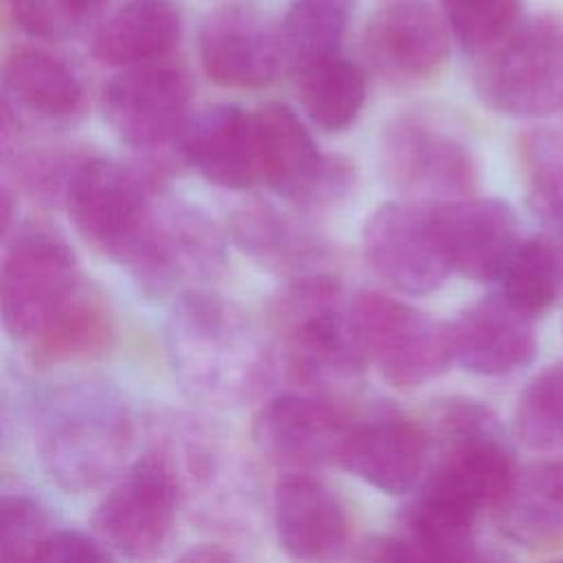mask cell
Listing matches in <instances>:
<instances>
[{
	"mask_svg": "<svg viewBox=\"0 0 563 563\" xmlns=\"http://www.w3.org/2000/svg\"><path fill=\"white\" fill-rule=\"evenodd\" d=\"M440 455L405 510V532L420 561L475 559V523L495 512L515 462L497 418L468 398L444 400L429 429Z\"/></svg>",
	"mask_w": 563,
	"mask_h": 563,
	"instance_id": "obj_1",
	"label": "cell"
},
{
	"mask_svg": "<svg viewBox=\"0 0 563 563\" xmlns=\"http://www.w3.org/2000/svg\"><path fill=\"white\" fill-rule=\"evenodd\" d=\"M165 347L180 389L213 409L255 400L273 376V354L262 332L238 303L205 288L174 297Z\"/></svg>",
	"mask_w": 563,
	"mask_h": 563,
	"instance_id": "obj_2",
	"label": "cell"
},
{
	"mask_svg": "<svg viewBox=\"0 0 563 563\" xmlns=\"http://www.w3.org/2000/svg\"><path fill=\"white\" fill-rule=\"evenodd\" d=\"M35 449L48 479L84 495L121 475L134 444L123 394L101 378H68L35 400Z\"/></svg>",
	"mask_w": 563,
	"mask_h": 563,
	"instance_id": "obj_3",
	"label": "cell"
},
{
	"mask_svg": "<svg viewBox=\"0 0 563 563\" xmlns=\"http://www.w3.org/2000/svg\"><path fill=\"white\" fill-rule=\"evenodd\" d=\"M266 317L297 385L325 394L361 380L367 361L352 336L343 290L332 275L319 271L292 277L271 297Z\"/></svg>",
	"mask_w": 563,
	"mask_h": 563,
	"instance_id": "obj_4",
	"label": "cell"
},
{
	"mask_svg": "<svg viewBox=\"0 0 563 563\" xmlns=\"http://www.w3.org/2000/svg\"><path fill=\"white\" fill-rule=\"evenodd\" d=\"M114 262L147 297L161 299L216 279L227 266V244L207 213L156 191L139 231Z\"/></svg>",
	"mask_w": 563,
	"mask_h": 563,
	"instance_id": "obj_5",
	"label": "cell"
},
{
	"mask_svg": "<svg viewBox=\"0 0 563 563\" xmlns=\"http://www.w3.org/2000/svg\"><path fill=\"white\" fill-rule=\"evenodd\" d=\"M477 57L473 86L488 108L521 119L548 117L563 108L561 13L521 22Z\"/></svg>",
	"mask_w": 563,
	"mask_h": 563,
	"instance_id": "obj_6",
	"label": "cell"
},
{
	"mask_svg": "<svg viewBox=\"0 0 563 563\" xmlns=\"http://www.w3.org/2000/svg\"><path fill=\"white\" fill-rule=\"evenodd\" d=\"M347 323L365 361L396 389L424 385L453 363L449 323L407 301L363 290L347 303Z\"/></svg>",
	"mask_w": 563,
	"mask_h": 563,
	"instance_id": "obj_7",
	"label": "cell"
},
{
	"mask_svg": "<svg viewBox=\"0 0 563 563\" xmlns=\"http://www.w3.org/2000/svg\"><path fill=\"white\" fill-rule=\"evenodd\" d=\"M77 257L68 242L42 224L7 238L0 271V310L11 339L29 343L79 288Z\"/></svg>",
	"mask_w": 563,
	"mask_h": 563,
	"instance_id": "obj_8",
	"label": "cell"
},
{
	"mask_svg": "<svg viewBox=\"0 0 563 563\" xmlns=\"http://www.w3.org/2000/svg\"><path fill=\"white\" fill-rule=\"evenodd\" d=\"M253 114L262 183L273 191L301 209L334 207L354 191V163L347 156L321 152L288 106L266 103Z\"/></svg>",
	"mask_w": 563,
	"mask_h": 563,
	"instance_id": "obj_9",
	"label": "cell"
},
{
	"mask_svg": "<svg viewBox=\"0 0 563 563\" xmlns=\"http://www.w3.org/2000/svg\"><path fill=\"white\" fill-rule=\"evenodd\" d=\"M180 504L176 471L167 453L152 446L119 475L97 504L92 528L112 554L152 559L167 543Z\"/></svg>",
	"mask_w": 563,
	"mask_h": 563,
	"instance_id": "obj_10",
	"label": "cell"
},
{
	"mask_svg": "<svg viewBox=\"0 0 563 563\" xmlns=\"http://www.w3.org/2000/svg\"><path fill=\"white\" fill-rule=\"evenodd\" d=\"M387 183L409 200H455L471 196L477 169L460 136L422 112H402L385 123L378 143Z\"/></svg>",
	"mask_w": 563,
	"mask_h": 563,
	"instance_id": "obj_11",
	"label": "cell"
},
{
	"mask_svg": "<svg viewBox=\"0 0 563 563\" xmlns=\"http://www.w3.org/2000/svg\"><path fill=\"white\" fill-rule=\"evenodd\" d=\"M154 194L147 176L101 156L77 161L62 191L77 233L112 260L139 231Z\"/></svg>",
	"mask_w": 563,
	"mask_h": 563,
	"instance_id": "obj_12",
	"label": "cell"
},
{
	"mask_svg": "<svg viewBox=\"0 0 563 563\" xmlns=\"http://www.w3.org/2000/svg\"><path fill=\"white\" fill-rule=\"evenodd\" d=\"M189 77L169 64L128 66L101 90V114L132 150H158L178 141L189 121Z\"/></svg>",
	"mask_w": 563,
	"mask_h": 563,
	"instance_id": "obj_13",
	"label": "cell"
},
{
	"mask_svg": "<svg viewBox=\"0 0 563 563\" xmlns=\"http://www.w3.org/2000/svg\"><path fill=\"white\" fill-rule=\"evenodd\" d=\"M363 253L383 282L407 295L433 292L451 273L433 205L420 200L380 205L363 227Z\"/></svg>",
	"mask_w": 563,
	"mask_h": 563,
	"instance_id": "obj_14",
	"label": "cell"
},
{
	"mask_svg": "<svg viewBox=\"0 0 563 563\" xmlns=\"http://www.w3.org/2000/svg\"><path fill=\"white\" fill-rule=\"evenodd\" d=\"M356 422L319 394H279L253 418V442L268 460L292 468H319L343 462Z\"/></svg>",
	"mask_w": 563,
	"mask_h": 563,
	"instance_id": "obj_15",
	"label": "cell"
},
{
	"mask_svg": "<svg viewBox=\"0 0 563 563\" xmlns=\"http://www.w3.org/2000/svg\"><path fill=\"white\" fill-rule=\"evenodd\" d=\"M163 427L165 433L156 446L167 453L176 471L183 501L194 499L200 517H207L209 523L240 526L251 495L244 477L249 473L235 455L196 420L176 418L165 420Z\"/></svg>",
	"mask_w": 563,
	"mask_h": 563,
	"instance_id": "obj_16",
	"label": "cell"
},
{
	"mask_svg": "<svg viewBox=\"0 0 563 563\" xmlns=\"http://www.w3.org/2000/svg\"><path fill=\"white\" fill-rule=\"evenodd\" d=\"M198 55L207 77L224 88H264L286 68L279 26L242 7H222L205 15Z\"/></svg>",
	"mask_w": 563,
	"mask_h": 563,
	"instance_id": "obj_17",
	"label": "cell"
},
{
	"mask_svg": "<svg viewBox=\"0 0 563 563\" xmlns=\"http://www.w3.org/2000/svg\"><path fill=\"white\" fill-rule=\"evenodd\" d=\"M433 220L451 271L473 282H497L521 242L515 211L497 198L433 202Z\"/></svg>",
	"mask_w": 563,
	"mask_h": 563,
	"instance_id": "obj_18",
	"label": "cell"
},
{
	"mask_svg": "<svg viewBox=\"0 0 563 563\" xmlns=\"http://www.w3.org/2000/svg\"><path fill=\"white\" fill-rule=\"evenodd\" d=\"M365 57L394 84H418L433 77L446 62L449 35L433 9L420 2L383 7L365 26Z\"/></svg>",
	"mask_w": 563,
	"mask_h": 563,
	"instance_id": "obj_19",
	"label": "cell"
},
{
	"mask_svg": "<svg viewBox=\"0 0 563 563\" xmlns=\"http://www.w3.org/2000/svg\"><path fill=\"white\" fill-rule=\"evenodd\" d=\"M273 526L279 548L299 561L334 559L350 537L343 499L308 473H288L275 484Z\"/></svg>",
	"mask_w": 563,
	"mask_h": 563,
	"instance_id": "obj_20",
	"label": "cell"
},
{
	"mask_svg": "<svg viewBox=\"0 0 563 563\" xmlns=\"http://www.w3.org/2000/svg\"><path fill=\"white\" fill-rule=\"evenodd\" d=\"M532 319L501 292L473 301L449 323L453 361L482 376H501L528 365L537 350Z\"/></svg>",
	"mask_w": 563,
	"mask_h": 563,
	"instance_id": "obj_21",
	"label": "cell"
},
{
	"mask_svg": "<svg viewBox=\"0 0 563 563\" xmlns=\"http://www.w3.org/2000/svg\"><path fill=\"white\" fill-rule=\"evenodd\" d=\"M183 161L205 180L224 189L262 183L255 114L238 106L207 108L185 123L178 136Z\"/></svg>",
	"mask_w": 563,
	"mask_h": 563,
	"instance_id": "obj_22",
	"label": "cell"
},
{
	"mask_svg": "<svg viewBox=\"0 0 563 563\" xmlns=\"http://www.w3.org/2000/svg\"><path fill=\"white\" fill-rule=\"evenodd\" d=\"M433 446L427 427L402 416L356 422L341 466L385 495H405L420 484Z\"/></svg>",
	"mask_w": 563,
	"mask_h": 563,
	"instance_id": "obj_23",
	"label": "cell"
},
{
	"mask_svg": "<svg viewBox=\"0 0 563 563\" xmlns=\"http://www.w3.org/2000/svg\"><path fill=\"white\" fill-rule=\"evenodd\" d=\"M229 233L253 262L290 277L319 273L330 257V244L317 231L264 200L235 207Z\"/></svg>",
	"mask_w": 563,
	"mask_h": 563,
	"instance_id": "obj_24",
	"label": "cell"
},
{
	"mask_svg": "<svg viewBox=\"0 0 563 563\" xmlns=\"http://www.w3.org/2000/svg\"><path fill=\"white\" fill-rule=\"evenodd\" d=\"M2 84L4 106L46 123L73 121L86 103L84 84L73 66L44 48L22 46L11 51Z\"/></svg>",
	"mask_w": 563,
	"mask_h": 563,
	"instance_id": "obj_25",
	"label": "cell"
},
{
	"mask_svg": "<svg viewBox=\"0 0 563 563\" xmlns=\"http://www.w3.org/2000/svg\"><path fill=\"white\" fill-rule=\"evenodd\" d=\"M506 539L523 548H550L563 541V460H539L515 468L495 508Z\"/></svg>",
	"mask_w": 563,
	"mask_h": 563,
	"instance_id": "obj_26",
	"label": "cell"
},
{
	"mask_svg": "<svg viewBox=\"0 0 563 563\" xmlns=\"http://www.w3.org/2000/svg\"><path fill=\"white\" fill-rule=\"evenodd\" d=\"M114 343V314L108 299L81 282L37 336L29 341L33 367L77 365L101 358Z\"/></svg>",
	"mask_w": 563,
	"mask_h": 563,
	"instance_id": "obj_27",
	"label": "cell"
},
{
	"mask_svg": "<svg viewBox=\"0 0 563 563\" xmlns=\"http://www.w3.org/2000/svg\"><path fill=\"white\" fill-rule=\"evenodd\" d=\"M180 40V11L169 0H132L92 37V55L110 66H141L165 57Z\"/></svg>",
	"mask_w": 563,
	"mask_h": 563,
	"instance_id": "obj_28",
	"label": "cell"
},
{
	"mask_svg": "<svg viewBox=\"0 0 563 563\" xmlns=\"http://www.w3.org/2000/svg\"><path fill=\"white\" fill-rule=\"evenodd\" d=\"M297 88L303 112L323 132H343L354 125L367 97L363 68L341 55L297 73Z\"/></svg>",
	"mask_w": 563,
	"mask_h": 563,
	"instance_id": "obj_29",
	"label": "cell"
},
{
	"mask_svg": "<svg viewBox=\"0 0 563 563\" xmlns=\"http://www.w3.org/2000/svg\"><path fill=\"white\" fill-rule=\"evenodd\" d=\"M350 20V0H295L279 26L284 64L295 75L339 55Z\"/></svg>",
	"mask_w": 563,
	"mask_h": 563,
	"instance_id": "obj_30",
	"label": "cell"
},
{
	"mask_svg": "<svg viewBox=\"0 0 563 563\" xmlns=\"http://www.w3.org/2000/svg\"><path fill=\"white\" fill-rule=\"evenodd\" d=\"M501 295L530 317L545 312L559 297L563 268L554 246L543 238L521 240L501 277Z\"/></svg>",
	"mask_w": 563,
	"mask_h": 563,
	"instance_id": "obj_31",
	"label": "cell"
},
{
	"mask_svg": "<svg viewBox=\"0 0 563 563\" xmlns=\"http://www.w3.org/2000/svg\"><path fill=\"white\" fill-rule=\"evenodd\" d=\"M515 433L530 449L563 444V361L541 369L515 407Z\"/></svg>",
	"mask_w": 563,
	"mask_h": 563,
	"instance_id": "obj_32",
	"label": "cell"
},
{
	"mask_svg": "<svg viewBox=\"0 0 563 563\" xmlns=\"http://www.w3.org/2000/svg\"><path fill=\"white\" fill-rule=\"evenodd\" d=\"M449 31L457 44L482 55L521 24L523 0H440Z\"/></svg>",
	"mask_w": 563,
	"mask_h": 563,
	"instance_id": "obj_33",
	"label": "cell"
},
{
	"mask_svg": "<svg viewBox=\"0 0 563 563\" xmlns=\"http://www.w3.org/2000/svg\"><path fill=\"white\" fill-rule=\"evenodd\" d=\"M519 156L534 209L552 222H563V132L528 130L519 141Z\"/></svg>",
	"mask_w": 563,
	"mask_h": 563,
	"instance_id": "obj_34",
	"label": "cell"
},
{
	"mask_svg": "<svg viewBox=\"0 0 563 563\" xmlns=\"http://www.w3.org/2000/svg\"><path fill=\"white\" fill-rule=\"evenodd\" d=\"M55 530L48 508L26 493H4L0 504V556L33 561L37 548Z\"/></svg>",
	"mask_w": 563,
	"mask_h": 563,
	"instance_id": "obj_35",
	"label": "cell"
},
{
	"mask_svg": "<svg viewBox=\"0 0 563 563\" xmlns=\"http://www.w3.org/2000/svg\"><path fill=\"white\" fill-rule=\"evenodd\" d=\"M114 554L110 548L95 534L79 530H53L44 543L37 548L33 561H81V563H101L112 561Z\"/></svg>",
	"mask_w": 563,
	"mask_h": 563,
	"instance_id": "obj_36",
	"label": "cell"
},
{
	"mask_svg": "<svg viewBox=\"0 0 563 563\" xmlns=\"http://www.w3.org/2000/svg\"><path fill=\"white\" fill-rule=\"evenodd\" d=\"M48 2L59 13L64 24L70 29L75 24H81L99 15L108 0H48Z\"/></svg>",
	"mask_w": 563,
	"mask_h": 563,
	"instance_id": "obj_37",
	"label": "cell"
},
{
	"mask_svg": "<svg viewBox=\"0 0 563 563\" xmlns=\"http://www.w3.org/2000/svg\"><path fill=\"white\" fill-rule=\"evenodd\" d=\"M235 554L224 550L222 545H198V548H191L183 559H194V561H227V559H233Z\"/></svg>",
	"mask_w": 563,
	"mask_h": 563,
	"instance_id": "obj_38",
	"label": "cell"
}]
</instances>
